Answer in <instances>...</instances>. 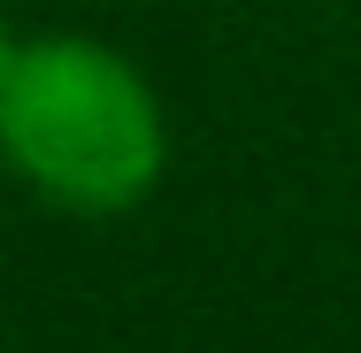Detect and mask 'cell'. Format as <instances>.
Listing matches in <instances>:
<instances>
[{
	"mask_svg": "<svg viewBox=\"0 0 361 353\" xmlns=\"http://www.w3.org/2000/svg\"><path fill=\"white\" fill-rule=\"evenodd\" d=\"M0 154L62 208L116 215L161 169L146 85L85 39H47L0 70Z\"/></svg>",
	"mask_w": 361,
	"mask_h": 353,
	"instance_id": "cell-1",
	"label": "cell"
},
{
	"mask_svg": "<svg viewBox=\"0 0 361 353\" xmlns=\"http://www.w3.org/2000/svg\"><path fill=\"white\" fill-rule=\"evenodd\" d=\"M0 70H8V31H0Z\"/></svg>",
	"mask_w": 361,
	"mask_h": 353,
	"instance_id": "cell-2",
	"label": "cell"
}]
</instances>
